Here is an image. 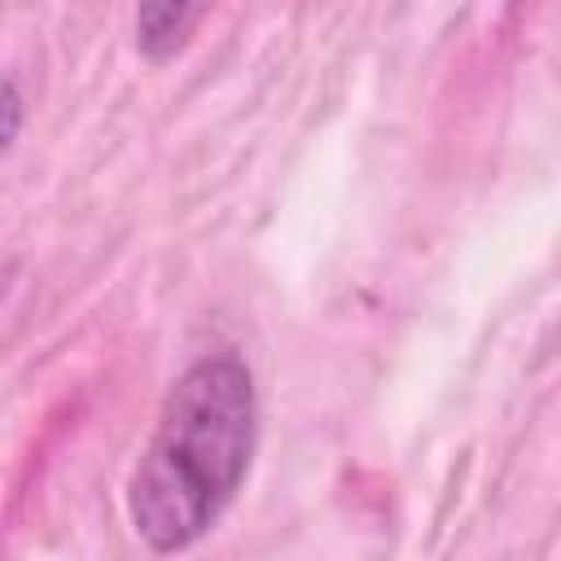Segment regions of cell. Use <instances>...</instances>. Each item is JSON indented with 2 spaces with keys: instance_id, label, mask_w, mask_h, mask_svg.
<instances>
[{
  "instance_id": "obj_1",
  "label": "cell",
  "mask_w": 561,
  "mask_h": 561,
  "mask_svg": "<svg viewBox=\"0 0 561 561\" xmlns=\"http://www.w3.org/2000/svg\"><path fill=\"white\" fill-rule=\"evenodd\" d=\"M259 447V390L241 355H202L167 390L127 482L136 539L175 557L232 508Z\"/></svg>"
},
{
  "instance_id": "obj_3",
  "label": "cell",
  "mask_w": 561,
  "mask_h": 561,
  "mask_svg": "<svg viewBox=\"0 0 561 561\" xmlns=\"http://www.w3.org/2000/svg\"><path fill=\"white\" fill-rule=\"evenodd\" d=\"M22 123H26V96L13 79H0V158L13 149Z\"/></svg>"
},
{
  "instance_id": "obj_2",
  "label": "cell",
  "mask_w": 561,
  "mask_h": 561,
  "mask_svg": "<svg viewBox=\"0 0 561 561\" xmlns=\"http://www.w3.org/2000/svg\"><path fill=\"white\" fill-rule=\"evenodd\" d=\"M197 18V0H136V53L149 66L171 61Z\"/></svg>"
},
{
  "instance_id": "obj_4",
  "label": "cell",
  "mask_w": 561,
  "mask_h": 561,
  "mask_svg": "<svg viewBox=\"0 0 561 561\" xmlns=\"http://www.w3.org/2000/svg\"><path fill=\"white\" fill-rule=\"evenodd\" d=\"M0 289H4V280H0Z\"/></svg>"
}]
</instances>
